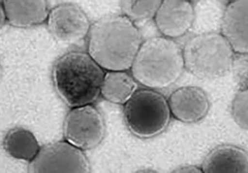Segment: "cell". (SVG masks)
I'll use <instances>...</instances> for the list:
<instances>
[{"label": "cell", "instance_id": "cell-6", "mask_svg": "<svg viewBox=\"0 0 248 173\" xmlns=\"http://www.w3.org/2000/svg\"><path fill=\"white\" fill-rule=\"evenodd\" d=\"M91 170L82 150L67 141L51 143L40 148L28 168L31 173H88Z\"/></svg>", "mask_w": 248, "mask_h": 173}, {"label": "cell", "instance_id": "cell-4", "mask_svg": "<svg viewBox=\"0 0 248 173\" xmlns=\"http://www.w3.org/2000/svg\"><path fill=\"white\" fill-rule=\"evenodd\" d=\"M234 54L229 42L216 33L196 36L183 50L185 68L201 79H217L228 74Z\"/></svg>", "mask_w": 248, "mask_h": 173}, {"label": "cell", "instance_id": "cell-5", "mask_svg": "<svg viewBox=\"0 0 248 173\" xmlns=\"http://www.w3.org/2000/svg\"><path fill=\"white\" fill-rule=\"evenodd\" d=\"M124 105V120L131 133L139 138L156 137L170 125L171 114L168 101L157 92L137 90Z\"/></svg>", "mask_w": 248, "mask_h": 173}, {"label": "cell", "instance_id": "cell-11", "mask_svg": "<svg viewBox=\"0 0 248 173\" xmlns=\"http://www.w3.org/2000/svg\"><path fill=\"white\" fill-rule=\"evenodd\" d=\"M222 35L235 53L248 52V1L236 0L227 6L221 25Z\"/></svg>", "mask_w": 248, "mask_h": 173}, {"label": "cell", "instance_id": "cell-2", "mask_svg": "<svg viewBox=\"0 0 248 173\" xmlns=\"http://www.w3.org/2000/svg\"><path fill=\"white\" fill-rule=\"evenodd\" d=\"M105 74L88 53L73 51L56 60L52 79L59 97L73 108L98 99Z\"/></svg>", "mask_w": 248, "mask_h": 173}, {"label": "cell", "instance_id": "cell-15", "mask_svg": "<svg viewBox=\"0 0 248 173\" xmlns=\"http://www.w3.org/2000/svg\"><path fill=\"white\" fill-rule=\"evenodd\" d=\"M3 146L12 157L31 162L36 156L40 147L33 134L27 129L16 127L6 134Z\"/></svg>", "mask_w": 248, "mask_h": 173}, {"label": "cell", "instance_id": "cell-3", "mask_svg": "<svg viewBox=\"0 0 248 173\" xmlns=\"http://www.w3.org/2000/svg\"><path fill=\"white\" fill-rule=\"evenodd\" d=\"M184 69L183 51L177 43L155 37L142 43L131 70L137 82L149 89H163L174 84Z\"/></svg>", "mask_w": 248, "mask_h": 173}, {"label": "cell", "instance_id": "cell-12", "mask_svg": "<svg viewBox=\"0 0 248 173\" xmlns=\"http://www.w3.org/2000/svg\"><path fill=\"white\" fill-rule=\"evenodd\" d=\"M7 20L12 26L28 28L47 20L50 11L45 0H4L1 2Z\"/></svg>", "mask_w": 248, "mask_h": 173}, {"label": "cell", "instance_id": "cell-17", "mask_svg": "<svg viewBox=\"0 0 248 173\" xmlns=\"http://www.w3.org/2000/svg\"><path fill=\"white\" fill-rule=\"evenodd\" d=\"M248 91L240 89L232 105V113L236 124L244 130L248 128Z\"/></svg>", "mask_w": 248, "mask_h": 173}, {"label": "cell", "instance_id": "cell-19", "mask_svg": "<svg viewBox=\"0 0 248 173\" xmlns=\"http://www.w3.org/2000/svg\"><path fill=\"white\" fill-rule=\"evenodd\" d=\"M173 173H202L201 168L195 165H184L176 168Z\"/></svg>", "mask_w": 248, "mask_h": 173}, {"label": "cell", "instance_id": "cell-16", "mask_svg": "<svg viewBox=\"0 0 248 173\" xmlns=\"http://www.w3.org/2000/svg\"><path fill=\"white\" fill-rule=\"evenodd\" d=\"M162 1H139V0H124L119 6L123 13L132 22H146L155 18Z\"/></svg>", "mask_w": 248, "mask_h": 173}, {"label": "cell", "instance_id": "cell-9", "mask_svg": "<svg viewBox=\"0 0 248 173\" xmlns=\"http://www.w3.org/2000/svg\"><path fill=\"white\" fill-rule=\"evenodd\" d=\"M195 14L189 1L164 0L155 17L158 31L169 38L180 37L193 25Z\"/></svg>", "mask_w": 248, "mask_h": 173}, {"label": "cell", "instance_id": "cell-18", "mask_svg": "<svg viewBox=\"0 0 248 173\" xmlns=\"http://www.w3.org/2000/svg\"><path fill=\"white\" fill-rule=\"evenodd\" d=\"M232 70L240 89H248V54L235 53Z\"/></svg>", "mask_w": 248, "mask_h": 173}, {"label": "cell", "instance_id": "cell-10", "mask_svg": "<svg viewBox=\"0 0 248 173\" xmlns=\"http://www.w3.org/2000/svg\"><path fill=\"white\" fill-rule=\"evenodd\" d=\"M168 103L171 114L184 123H194L207 115L210 102L206 94L197 86H185L170 95Z\"/></svg>", "mask_w": 248, "mask_h": 173}, {"label": "cell", "instance_id": "cell-1", "mask_svg": "<svg viewBox=\"0 0 248 173\" xmlns=\"http://www.w3.org/2000/svg\"><path fill=\"white\" fill-rule=\"evenodd\" d=\"M136 26L124 15L103 16L91 25L88 53L108 71H127L142 44Z\"/></svg>", "mask_w": 248, "mask_h": 173}, {"label": "cell", "instance_id": "cell-14", "mask_svg": "<svg viewBox=\"0 0 248 173\" xmlns=\"http://www.w3.org/2000/svg\"><path fill=\"white\" fill-rule=\"evenodd\" d=\"M137 81L127 71H108L103 78L100 95L108 101L124 105L137 91Z\"/></svg>", "mask_w": 248, "mask_h": 173}, {"label": "cell", "instance_id": "cell-8", "mask_svg": "<svg viewBox=\"0 0 248 173\" xmlns=\"http://www.w3.org/2000/svg\"><path fill=\"white\" fill-rule=\"evenodd\" d=\"M47 27L53 36L66 44H74L88 36L91 24L86 13L73 3L60 4L50 11Z\"/></svg>", "mask_w": 248, "mask_h": 173}, {"label": "cell", "instance_id": "cell-20", "mask_svg": "<svg viewBox=\"0 0 248 173\" xmlns=\"http://www.w3.org/2000/svg\"><path fill=\"white\" fill-rule=\"evenodd\" d=\"M6 20H7L6 16L2 6L1 5V28L5 24Z\"/></svg>", "mask_w": 248, "mask_h": 173}, {"label": "cell", "instance_id": "cell-7", "mask_svg": "<svg viewBox=\"0 0 248 173\" xmlns=\"http://www.w3.org/2000/svg\"><path fill=\"white\" fill-rule=\"evenodd\" d=\"M106 133L104 118L92 104L71 108L65 117L63 133L66 141L82 150L98 146Z\"/></svg>", "mask_w": 248, "mask_h": 173}, {"label": "cell", "instance_id": "cell-13", "mask_svg": "<svg viewBox=\"0 0 248 173\" xmlns=\"http://www.w3.org/2000/svg\"><path fill=\"white\" fill-rule=\"evenodd\" d=\"M201 168L204 173H248V153L235 145H219L205 157Z\"/></svg>", "mask_w": 248, "mask_h": 173}]
</instances>
